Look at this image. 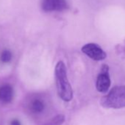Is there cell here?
I'll use <instances>...</instances> for the list:
<instances>
[{
	"mask_svg": "<svg viewBox=\"0 0 125 125\" xmlns=\"http://www.w3.org/2000/svg\"><path fill=\"white\" fill-rule=\"evenodd\" d=\"M54 74L59 97L65 102H70L73 99V90L68 79L66 66L62 61L57 63Z\"/></svg>",
	"mask_w": 125,
	"mask_h": 125,
	"instance_id": "obj_1",
	"label": "cell"
},
{
	"mask_svg": "<svg viewBox=\"0 0 125 125\" xmlns=\"http://www.w3.org/2000/svg\"><path fill=\"white\" fill-rule=\"evenodd\" d=\"M100 104L107 109H121L125 107V85L113 87L100 100Z\"/></svg>",
	"mask_w": 125,
	"mask_h": 125,
	"instance_id": "obj_2",
	"label": "cell"
},
{
	"mask_svg": "<svg viewBox=\"0 0 125 125\" xmlns=\"http://www.w3.org/2000/svg\"><path fill=\"white\" fill-rule=\"evenodd\" d=\"M82 52L88 57L96 61L103 60L107 57L106 52L98 44L93 43L84 45L82 47Z\"/></svg>",
	"mask_w": 125,
	"mask_h": 125,
	"instance_id": "obj_3",
	"label": "cell"
},
{
	"mask_svg": "<svg viewBox=\"0 0 125 125\" xmlns=\"http://www.w3.org/2000/svg\"><path fill=\"white\" fill-rule=\"evenodd\" d=\"M108 72H109V67L107 66V65H103L101 69V72L97 77L96 88V90L100 93L107 92L110 87L111 81Z\"/></svg>",
	"mask_w": 125,
	"mask_h": 125,
	"instance_id": "obj_4",
	"label": "cell"
},
{
	"mask_svg": "<svg viewBox=\"0 0 125 125\" xmlns=\"http://www.w3.org/2000/svg\"><path fill=\"white\" fill-rule=\"evenodd\" d=\"M68 7L66 0H43L41 3V8L46 12L62 11Z\"/></svg>",
	"mask_w": 125,
	"mask_h": 125,
	"instance_id": "obj_5",
	"label": "cell"
},
{
	"mask_svg": "<svg viewBox=\"0 0 125 125\" xmlns=\"http://www.w3.org/2000/svg\"><path fill=\"white\" fill-rule=\"evenodd\" d=\"M13 97V90L10 85H4L0 87V101L3 103H9Z\"/></svg>",
	"mask_w": 125,
	"mask_h": 125,
	"instance_id": "obj_6",
	"label": "cell"
},
{
	"mask_svg": "<svg viewBox=\"0 0 125 125\" xmlns=\"http://www.w3.org/2000/svg\"><path fill=\"white\" fill-rule=\"evenodd\" d=\"M31 108L35 113H41L44 109V104L40 99H35L31 104Z\"/></svg>",
	"mask_w": 125,
	"mask_h": 125,
	"instance_id": "obj_7",
	"label": "cell"
},
{
	"mask_svg": "<svg viewBox=\"0 0 125 125\" xmlns=\"http://www.w3.org/2000/svg\"><path fill=\"white\" fill-rule=\"evenodd\" d=\"M65 121V116L63 115H57L54 118H53L47 125H62Z\"/></svg>",
	"mask_w": 125,
	"mask_h": 125,
	"instance_id": "obj_8",
	"label": "cell"
},
{
	"mask_svg": "<svg viewBox=\"0 0 125 125\" xmlns=\"http://www.w3.org/2000/svg\"><path fill=\"white\" fill-rule=\"evenodd\" d=\"M12 59V54L8 50H5L1 54V60L3 62H9Z\"/></svg>",
	"mask_w": 125,
	"mask_h": 125,
	"instance_id": "obj_9",
	"label": "cell"
},
{
	"mask_svg": "<svg viewBox=\"0 0 125 125\" xmlns=\"http://www.w3.org/2000/svg\"><path fill=\"white\" fill-rule=\"evenodd\" d=\"M10 125H21V124H20L19 121H18V120H16V119H14V120H13V121H11Z\"/></svg>",
	"mask_w": 125,
	"mask_h": 125,
	"instance_id": "obj_10",
	"label": "cell"
}]
</instances>
